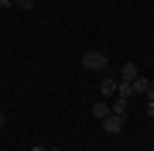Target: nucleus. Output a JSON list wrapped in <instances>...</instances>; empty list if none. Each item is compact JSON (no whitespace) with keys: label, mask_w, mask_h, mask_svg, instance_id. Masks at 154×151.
Returning a JSON list of instances; mask_svg holds the SVG:
<instances>
[{"label":"nucleus","mask_w":154,"mask_h":151,"mask_svg":"<svg viewBox=\"0 0 154 151\" xmlns=\"http://www.w3.org/2000/svg\"><path fill=\"white\" fill-rule=\"evenodd\" d=\"M82 69H89V72H110V58L99 48H89V52H82Z\"/></svg>","instance_id":"nucleus-1"},{"label":"nucleus","mask_w":154,"mask_h":151,"mask_svg":"<svg viewBox=\"0 0 154 151\" xmlns=\"http://www.w3.org/2000/svg\"><path fill=\"white\" fill-rule=\"evenodd\" d=\"M99 124H103L106 134H120V131L127 127V117H120V113H110V117H103Z\"/></svg>","instance_id":"nucleus-2"},{"label":"nucleus","mask_w":154,"mask_h":151,"mask_svg":"<svg viewBox=\"0 0 154 151\" xmlns=\"http://www.w3.org/2000/svg\"><path fill=\"white\" fill-rule=\"evenodd\" d=\"M140 72H137V62H123L120 65V83H134Z\"/></svg>","instance_id":"nucleus-3"},{"label":"nucleus","mask_w":154,"mask_h":151,"mask_svg":"<svg viewBox=\"0 0 154 151\" xmlns=\"http://www.w3.org/2000/svg\"><path fill=\"white\" fill-rule=\"evenodd\" d=\"M116 90H120V79H110V76H106L103 83H99V93H103L106 100H110V96H116Z\"/></svg>","instance_id":"nucleus-4"},{"label":"nucleus","mask_w":154,"mask_h":151,"mask_svg":"<svg viewBox=\"0 0 154 151\" xmlns=\"http://www.w3.org/2000/svg\"><path fill=\"white\" fill-rule=\"evenodd\" d=\"M110 110H113V113H120V117H127V110H130V100H123V96H113Z\"/></svg>","instance_id":"nucleus-5"},{"label":"nucleus","mask_w":154,"mask_h":151,"mask_svg":"<svg viewBox=\"0 0 154 151\" xmlns=\"http://www.w3.org/2000/svg\"><path fill=\"white\" fill-rule=\"evenodd\" d=\"M147 83H151L147 76H137V79H134V83H130V90H134V96H144V93H147Z\"/></svg>","instance_id":"nucleus-6"},{"label":"nucleus","mask_w":154,"mask_h":151,"mask_svg":"<svg viewBox=\"0 0 154 151\" xmlns=\"http://www.w3.org/2000/svg\"><path fill=\"white\" fill-rule=\"evenodd\" d=\"M110 113H113V110H110V103H93V117H96V120L110 117Z\"/></svg>","instance_id":"nucleus-7"},{"label":"nucleus","mask_w":154,"mask_h":151,"mask_svg":"<svg viewBox=\"0 0 154 151\" xmlns=\"http://www.w3.org/2000/svg\"><path fill=\"white\" fill-rule=\"evenodd\" d=\"M14 7H17V11H24V14H31V11H34V0H17Z\"/></svg>","instance_id":"nucleus-8"},{"label":"nucleus","mask_w":154,"mask_h":151,"mask_svg":"<svg viewBox=\"0 0 154 151\" xmlns=\"http://www.w3.org/2000/svg\"><path fill=\"white\" fill-rule=\"evenodd\" d=\"M144 100H147V103H154V79L147 83V93H144Z\"/></svg>","instance_id":"nucleus-9"},{"label":"nucleus","mask_w":154,"mask_h":151,"mask_svg":"<svg viewBox=\"0 0 154 151\" xmlns=\"http://www.w3.org/2000/svg\"><path fill=\"white\" fill-rule=\"evenodd\" d=\"M17 4V0H0V7H14Z\"/></svg>","instance_id":"nucleus-10"},{"label":"nucleus","mask_w":154,"mask_h":151,"mask_svg":"<svg viewBox=\"0 0 154 151\" xmlns=\"http://www.w3.org/2000/svg\"><path fill=\"white\" fill-rule=\"evenodd\" d=\"M7 127V113H0V131H4Z\"/></svg>","instance_id":"nucleus-11"},{"label":"nucleus","mask_w":154,"mask_h":151,"mask_svg":"<svg viewBox=\"0 0 154 151\" xmlns=\"http://www.w3.org/2000/svg\"><path fill=\"white\" fill-rule=\"evenodd\" d=\"M31 151H48V148H31Z\"/></svg>","instance_id":"nucleus-12"}]
</instances>
